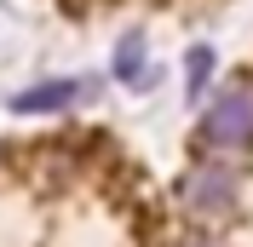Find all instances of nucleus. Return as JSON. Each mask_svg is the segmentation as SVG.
<instances>
[{"label": "nucleus", "instance_id": "6", "mask_svg": "<svg viewBox=\"0 0 253 247\" xmlns=\"http://www.w3.org/2000/svg\"><path fill=\"white\" fill-rule=\"evenodd\" d=\"M178 247H224V242H219V236H207V230H184Z\"/></svg>", "mask_w": 253, "mask_h": 247}, {"label": "nucleus", "instance_id": "3", "mask_svg": "<svg viewBox=\"0 0 253 247\" xmlns=\"http://www.w3.org/2000/svg\"><path fill=\"white\" fill-rule=\"evenodd\" d=\"M75 104H81V81H41V86L12 98L17 115H63V109H75Z\"/></svg>", "mask_w": 253, "mask_h": 247}, {"label": "nucleus", "instance_id": "5", "mask_svg": "<svg viewBox=\"0 0 253 247\" xmlns=\"http://www.w3.org/2000/svg\"><path fill=\"white\" fill-rule=\"evenodd\" d=\"M184 63H190V69H184V86H190V98H202V92H207V81H213V46H196Z\"/></svg>", "mask_w": 253, "mask_h": 247}, {"label": "nucleus", "instance_id": "1", "mask_svg": "<svg viewBox=\"0 0 253 247\" xmlns=\"http://www.w3.org/2000/svg\"><path fill=\"white\" fill-rule=\"evenodd\" d=\"M173 196H178V207H184V218H196V224H219V218L236 213L242 172L230 167L224 155H196V161L178 172Z\"/></svg>", "mask_w": 253, "mask_h": 247}, {"label": "nucleus", "instance_id": "4", "mask_svg": "<svg viewBox=\"0 0 253 247\" xmlns=\"http://www.w3.org/2000/svg\"><path fill=\"white\" fill-rule=\"evenodd\" d=\"M115 81H126V86L144 81V35H121V46H115Z\"/></svg>", "mask_w": 253, "mask_h": 247}, {"label": "nucleus", "instance_id": "2", "mask_svg": "<svg viewBox=\"0 0 253 247\" xmlns=\"http://www.w3.org/2000/svg\"><path fill=\"white\" fill-rule=\"evenodd\" d=\"M202 144L219 155L253 150V86H230L202 109Z\"/></svg>", "mask_w": 253, "mask_h": 247}]
</instances>
